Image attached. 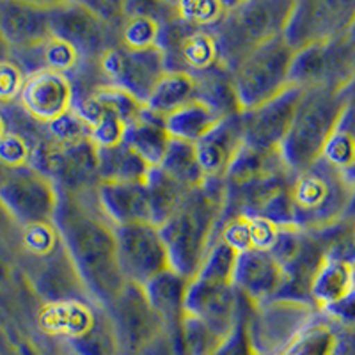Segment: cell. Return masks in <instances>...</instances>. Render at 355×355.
Returning <instances> with one entry per match:
<instances>
[{"label":"cell","instance_id":"1","mask_svg":"<svg viewBox=\"0 0 355 355\" xmlns=\"http://www.w3.org/2000/svg\"><path fill=\"white\" fill-rule=\"evenodd\" d=\"M94 190L59 189L53 222L91 299L107 309L126 286V279L117 259L116 226L101 211Z\"/></svg>","mask_w":355,"mask_h":355},{"label":"cell","instance_id":"2","mask_svg":"<svg viewBox=\"0 0 355 355\" xmlns=\"http://www.w3.org/2000/svg\"><path fill=\"white\" fill-rule=\"evenodd\" d=\"M226 215L224 182L208 180L190 190L173 214L162 222V240L169 254L171 270L192 281L217 240Z\"/></svg>","mask_w":355,"mask_h":355},{"label":"cell","instance_id":"3","mask_svg":"<svg viewBox=\"0 0 355 355\" xmlns=\"http://www.w3.org/2000/svg\"><path fill=\"white\" fill-rule=\"evenodd\" d=\"M293 226L329 233L355 214V178L320 158L295 173L290 183Z\"/></svg>","mask_w":355,"mask_h":355},{"label":"cell","instance_id":"4","mask_svg":"<svg viewBox=\"0 0 355 355\" xmlns=\"http://www.w3.org/2000/svg\"><path fill=\"white\" fill-rule=\"evenodd\" d=\"M347 100L345 89L329 85L304 89L290 130L279 146V153L291 173H300L323 157Z\"/></svg>","mask_w":355,"mask_h":355},{"label":"cell","instance_id":"5","mask_svg":"<svg viewBox=\"0 0 355 355\" xmlns=\"http://www.w3.org/2000/svg\"><path fill=\"white\" fill-rule=\"evenodd\" d=\"M37 329L75 355H123L109 311L94 300L43 304L37 313Z\"/></svg>","mask_w":355,"mask_h":355},{"label":"cell","instance_id":"6","mask_svg":"<svg viewBox=\"0 0 355 355\" xmlns=\"http://www.w3.org/2000/svg\"><path fill=\"white\" fill-rule=\"evenodd\" d=\"M291 8L290 0L231 2L224 20L211 28L220 46L222 64L231 71L254 46L283 36Z\"/></svg>","mask_w":355,"mask_h":355},{"label":"cell","instance_id":"7","mask_svg":"<svg viewBox=\"0 0 355 355\" xmlns=\"http://www.w3.org/2000/svg\"><path fill=\"white\" fill-rule=\"evenodd\" d=\"M295 52L283 36H275L250 50L231 69L234 91L242 112L263 105L290 87V69Z\"/></svg>","mask_w":355,"mask_h":355},{"label":"cell","instance_id":"8","mask_svg":"<svg viewBox=\"0 0 355 355\" xmlns=\"http://www.w3.org/2000/svg\"><path fill=\"white\" fill-rule=\"evenodd\" d=\"M107 311L123 355H169L166 329L144 288L126 283Z\"/></svg>","mask_w":355,"mask_h":355},{"label":"cell","instance_id":"9","mask_svg":"<svg viewBox=\"0 0 355 355\" xmlns=\"http://www.w3.org/2000/svg\"><path fill=\"white\" fill-rule=\"evenodd\" d=\"M320 311L309 300L297 297H275L250 304L247 329L259 355L283 352L293 339L315 322Z\"/></svg>","mask_w":355,"mask_h":355},{"label":"cell","instance_id":"10","mask_svg":"<svg viewBox=\"0 0 355 355\" xmlns=\"http://www.w3.org/2000/svg\"><path fill=\"white\" fill-rule=\"evenodd\" d=\"M50 33L77 50L85 61L96 59L117 44V31L91 2H46Z\"/></svg>","mask_w":355,"mask_h":355},{"label":"cell","instance_id":"11","mask_svg":"<svg viewBox=\"0 0 355 355\" xmlns=\"http://www.w3.org/2000/svg\"><path fill=\"white\" fill-rule=\"evenodd\" d=\"M355 20L354 0H302L293 2L283 40L293 52L311 44L327 43L347 36Z\"/></svg>","mask_w":355,"mask_h":355},{"label":"cell","instance_id":"12","mask_svg":"<svg viewBox=\"0 0 355 355\" xmlns=\"http://www.w3.org/2000/svg\"><path fill=\"white\" fill-rule=\"evenodd\" d=\"M158 46L164 52L167 71H183L198 77L224 66L214 31L187 24L176 17L162 24Z\"/></svg>","mask_w":355,"mask_h":355},{"label":"cell","instance_id":"13","mask_svg":"<svg viewBox=\"0 0 355 355\" xmlns=\"http://www.w3.org/2000/svg\"><path fill=\"white\" fill-rule=\"evenodd\" d=\"M0 201L24 226L53 222L59 187L33 166L6 169L0 174Z\"/></svg>","mask_w":355,"mask_h":355},{"label":"cell","instance_id":"14","mask_svg":"<svg viewBox=\"0 0 355 355\" xmlns=\"http://www.w3.org/2000/svg\"><path fill=\"white\" fill-rule=\"evenodd\" d=\"M290 84L302 89L329 85L348 91L355 84V46L341 37L295 52Z\"/></svg>","mask_w":355,"mask_h":355},{"label":"cell","instance_id":"15","mask_svg":"<svg viewBox=\"0 0 355 355\" xmlns=\"http://www.w3.org/2000/svg\"><path fill=\"white\" fill-rule=\"evenodd\" d=\"M98 66L105 77V84L123 89L142 105H146L155 85L167 73L160 46L130 50L116 44L100 57Z\"/></svg>","mask_w":355,"mask_h":355},{"label":"cell","instance_id":"16","mask_svg":"<svg viewBox=\"0 0 355 355\" xmlns=\"http://www.w3.org/2000/svg\"><path fill=\"white\" fill-rule=\"evenodd\" d=\"M117 259L126 283L146 286L151 279L171 270L169 254L155 224H126L116 227Z\"/></svg>","mask_w":355,"mask_h":355},{"label":"cell","instance_id":"17","mask_svg":"<svg viewBox=\"0 0 355 355\" xmlns=\"http://www.w3.org/2000/svg\"><path fill=\"white\" fill-rule=\"evenodd\" d=\"M24 270L28 286L43 304H62L71 300H93L69 258L64 243L40 259L25 261Z\"/></svg>","mask_w":355,"mask_h":355},{"label":"cell","instance_id":"18","mask_svg":"<svg viewBox=\"0 0 355 355\" xmlns=\"http://www.w3.org/2000/svg\"><path fill=\"white\" fill-rule=\"evenodd\" d=\"M75 98L71 77L43 68L27 75L17 103L31 121L46 126L73 110Z\"/></svg>","mask_w":355,"mask_h":355},{"label":"cell","instance_id":"19","mask_svg":"<svg viewBox=\"0 0 355 355\" xmlns=\"http://www.w3.org/2000/svg\"><path fill=\"white\" fill-rule=\"evenodd\" d=\"M302 91V87L291 84L283 93L263 105L242 112L245 144L259 150H279V146L290 130Z\"/></svg>","mask_w":355,"mask_h":355},{"label":"cell","instance_id":"20","mask_svg":"<svg viewBox=\"0 0 355 355\" xmlns=\"http://www.w3.org/2000/svg\"><path fill=\"white\" fill-rule=\"evenodd\" d=\"M290 279L270 250L249 249L240 252L234 266V288L250 304L283 297Z\"/></svg>","mask_w":355,"mask_h":355},{"label":"cell","instance_id":"21","mask_svg":"<svg viewBox=\"0 0 355 355\" xmlns=\"http://www.w3.org/2000/svg\"><path fill=\"white\" fill-rule=\"evenodd\" d=\"M0 34L9 53L43 46L52 37L46 2H0Z\"/></svg>","mask_w":355,"mask_h":355},{"label":"cell","instance_id":"22","mask_svg":"<svg viewBox=\"0 0 355 355\" xmlns=\"http://www.w3.org/2000/svg\"><path fill=\"white\" fill-rule=\"evenodd\" d=\"M243 144L245 141H243L242 114L220 119L201 141L196 142V153L206 182L208 180L224 182L227 171L236 160Z\"/></svg>","mask_w":355,"mask_h":355},{"label":"cell","instance_id":"23","mask_svg":"<svg viewBox=\"0 0 355 355\" xmlns=\"http://www.w3.org/2000/svg\"><path fill=\"white\" fill-rule=\"evenodd\" d=\"M96 201L101 211L114 226L126 224H153V211L144 183L100 182Z\"/></svg>","mask_w":355,"mask_h":355},{"label":"cell","instance_id":"24","mask_svg":"<svg viewBox=\"0 0 355 355\" xmlns=\"http://www.w3.org/2000/svg\"><path fill=\"white\" fill-rule=\"evenodd\" d=\"M187 286H189V281L173 270H167L164 274L157 275L146 286H142L151 307H153L158 318L164 323L169 355L171 345L174 343V339L180 334L183 318H185Z\"/></svg>","mask_w":355,"mask_h":355},{"label":"cell","instance_id":"25","mask_svg":"<svg viewBox=\"0 0 355 355\" xmlns=\"http://www.w3.org/2000/svg\"><path fill=\"white\" fill-rule=\"evenodd\" d=\"M123 141L132 148L150 167H160L171 144V135L164 117L146 110L133 123H130Z\"/></svg>","mask_w":355,"mask_h":355},{"label":"cell","instance_id":"26","mask_svg":"<svg viewBox=\"0 0 355 355\" xmlns=\"http://www.w3.org/2000/svg\"><path fill=\"white\" fill-rule=\"evenodd\" d=\"M281 226L256 215H233L222 222L218 236L236 252L249 249L270 250Z\"/></svg>","mask_w":355,"mask_h":355},{"label":"cell","instance_id":"27","mask_svg":"<svg viewBox=\"0 0 355 355\" xmlns=\"http://www.w3.org/2000/svg\"><path fill=\"white\" fill-rule=\"evenodd\" d=\"M350 327L320 313L315 322L293 339V343L275 355H336Z\"/></svg>","mask_w":355,"mask_h":355},{"label":"cell","instance_id":"28","mask_svg":"<svg viewBox=\"0 0 355 355\" xmlns=\"http://www.w3.org/2000/svg\"><path fill=\"white\" fill-rule=\"evenodd\" d=\"M151 167L125 141L109 148H98L100 182L146 183Z\"/></svg>","mask_w":355,"mask_h":355},{"label":"cell","instance_id":"29","mask_svg":"<svg viewBox=\"0 0 355 355\" xmlns=\"http://www.w3.org/2000/svg\"><path fill=\"white\" fill-rule=\"evenodd\" d=\"M220 119H224V117L214 112L202 101L192 100L183 107H180V109L174 110V112H171L169 116L164 117V123H166V128L169 132L171 139L196 144Z\"/></svg>","mask_w":355,"mask_h":355},{"label":"cell","instance_id":"30","mask_svg":"<svg viewBox=\"0 0 355 355\" xmlns=\"http://www.w3.org/2000/svg\"><path fill=\"white\" fill-rule=\"evenodd\" d=\"M196 100L202 101L220 117L242 114L234 91L233 77L226 66H218L196 77Z\"/></svg>","mask_w":355,"mask_h":355},{"label":"cell","instance_id":"31","mask_svg":"<svg viewBox=\"0 0 355 355\" xmlns=\"http://www.w3.org/2000/svg\"><path fill=\"white\" fill-rule=\"evenodd\" d=\"M192 100H196L194 75L183 71H167L155 85L144 107L155 116L166 117Z\"/></svg>","mask_w":355,"mask_h":355},{"label":"cell","instance_id":"32","mask_svg":"<svg viewBox=\"0 0 355 355\" xmlns=\"http://www.w3.org/2000/svg\"><path fill=\"white\" fill-rule=\"evenodd\" d=\"M348 100L341 119L332 133L323 157L329 164L345 171L350 176L355 174V84L347 91Z\"/></svg>","mask_w":355,"mask_h":355},{"label":"cell","instance_id":"33","mask_svg":"<svg viewBox=\"0 0 355 355\" xmlns=\"http://www.w3.org/2000/svg\"><path fill=\"white\" fill-rule=\"evenodd\" d=\"M160 169L187 190L199 189L206 183V176L199 164L196 144L173 139L167 153L160 164Z\"/></svg>","mask_w":355,"mask_h":355},{"label":"cell","instance_id":"34","mask_svg":"<svg viewBox=\"0 0 355 355\" xmlns=\"http://www.w3.org/2000/svg\"><path fill=\"white\" fill-rule=\"evenodd\" d=\"M144 185L148 190V196H150L155 226H160L162 222L173 214L180 201L190 192L185 187L174 182L173 178L167 176L160 167H151Z\"/></svg>","mask_w":355,"mask_h":355},{"label":"cell","instance_id":"35","mask_svg":"<svg viewBox=\"0 0 355 355\" xmlns=\"http://www.w3.org/2000/svg\"><path fill=\"white\" fill-rule=\"evenodd\" d=\"M24 261V224L0 201V281L20 270Z\"/></svg>","mask_w":355,"mask_h":355},{"label":"cell","instance_id":"36","mask_svg":"<svg viewBox=\"0 0 355 355\" xmlns=\"http://www.w3.org/2000/svg\"><path fill=\"white\" fill-rule=\"evenodd\" d=\"M162 24L144 15H125L117 28V44L130 50H146L158 46Z\"/></svg>","mask_w":355,"mask_h":355},{"label":"cell","instance_id":"37","mask_svg":"<svg viewBox=\"0 0 355 355\" xmlns=\"http://www.w3.org/2000/svg\"><path fill=\"white\" fill-rule=\"evenodd\" d=\"M40 55L43 68L52 69V71L57 73H64L68 77H71V73L80 69L82 64L85 62L84 57L73 46L53 36L41 46Z\"/></svg>","mask_w":355,"mask_h":355},{"label":"cell","instance_id":"38","mask_svg":"<svg viewBox=\"0 0 355 355\" xmlns=\"http://www.w3.org/2000/svg\"><path fill=\"white\" fill-rule=\"evenodd\" d=\"M231 2H174L176 18L187 24L205 28H215L224 17Z\"/></svg>","mask_w":355,"mask_h":355},{"label":"cell","instance_id":"39","mask_svg":"<svg viewBox=\"0 0 355 355\" xmlns=\"http://www.w3.org/2000/svg\"><path fill=\"white\" fill-rule=\"evenodd\" d=\"M37 139L28 137L17 130H8L0 139V167L2 169H18L31 166L34 144Z\"/></svg>","mask_w":355,"mask_h":355},{"label":"cell","instance_id":"40","mask_svg":"<svg viewBox=\"0 0 355 355\" xmlns=\"http://www.w3.org/2000/svg\"><path fill=\"white\" fill-rule=\"evenodd\" d=\"M44 133L52 139L53 142L61 146H71L78 144L82 141H87L89 139V128L85 125V121L78 116V112L75 109L69 110L68 114L61 116L59 119H55L50 125L43 126Z\"/></svg>","mask_w":355,"mask_h":355},{"label":"cell","instance_id":"41","mask_svg":"<svg viewBox=\"0 0 355 355\" xmlns=\"http://www.w3.org/2000/svg\"><path fill=\"white\" fill-rule=\"evenodd\" d=\"M27 73L12 57H0V109H9L18 101Z\"/></svg>","mask_w":355,"mask_h":355},{"label":"cell","instance_id":"42","mask_svg":"<svg viewBox=\"0 0 355 355\" xmlns=\"http://www.w3.org/2000/svg\"><path fill=\"white\" fill-rule=\"evenodd\" d=\"M249 309L250 302L247 299H243L239 322L234 325L230 338L224 341V345L214 355H259L256 352L252 341H250L249 329H247V315H249Z\"/></svg>","mask_w":355,"mask_h":355},{"label":"cell","instance_id":"43","mask_svg":"<svg viewBox=\"0 0 355 355\" xmlns=\"http://www.w3.org/2000/svg\"><path fill=\"white\" fill-rule=\"evenodd\" d=\"M336 355H355V327L352 325Z\"/></svg>","mask_w":355,"mask_h":355},{"label":"cell","instance_id":"44","mask_svg":"<svg viewBox=\"0 0 355 355\" xmlns=\"http://www.w3.org/2000/svg\"><path fill=\"white\" fill-rule=\"evenodd\" d=\"M8 130H9V126H8V117H6L4 110L0 109V139L4 137L6 132H8Z\"/></svg>","mask_w":355,"mask_h":355},{"label":"cell","instance_id":"45","mask_svg":"<svg viewBox=\"0 0 355 355\" xmlns=\"http://www.w3.org/2000/svg\"><path fill=\"white\" fill-rule=\"evenodd\" d=\"M345 40H347L352 46H355V20L352 21V25H350V28H348V33H347V36H345Z\"/></svg>","mask_w":355,"mask_h":355},{"label":"cell","instance_id":"46","mask_svg":"<svg viewBox=\"0 0 355 355\" xmlns=\"http://www.w3.org/2000/svg\"><path fill=\"white\" fill-rule=\"evenodd\" d=\"M9 55V49L8 44H6L4 37H2V34H0V57H8Z\"/></svg>","mask_w":355,"mask_h":355},{"label":"cell","instance_id":"47","mask_svg":"<svg viewBox=\"0 0 355 355\" xmlns=\"http://www.w3.org/2000/svg\"><path fill=\"white\" fill-rule=\"evenodd\" d=\"M0 355H4V354H2V347H0Z\"/></svg>","mask_w":355,"mask_h":355},{"label":"cell","instance_id":"48","mask_svg":"<svg viewBox=\"0 0 355 355\" xmlns=\"http://www.w3.org/2000/svg\"><path fill=\"white\" fill-rule=\"evenodd\" d=\"M352 178H355V174H354V176H352Z\"/></svg>","mask_w":355,"mask_h":355}]
</instances>
